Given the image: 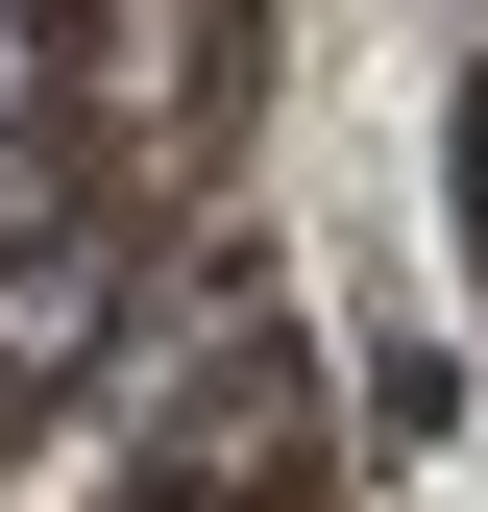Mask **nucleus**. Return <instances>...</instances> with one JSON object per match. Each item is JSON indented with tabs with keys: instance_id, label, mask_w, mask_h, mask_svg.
<instances>
[{
	"instance_id": "obj_1",
	"label": "nucleus",
	"mask_w": 488,
	"mask_h": 512,
	"mask_svg": "<svg viewBox=\"0 0 488 512\" xmlns=\"http://www.w3.org/2000/svg\"><path fill=\"white\" fill-rule=\"evenodd\" d=\"M0 98H25V0H0Z\"/></svg>"
}]
</instances>
